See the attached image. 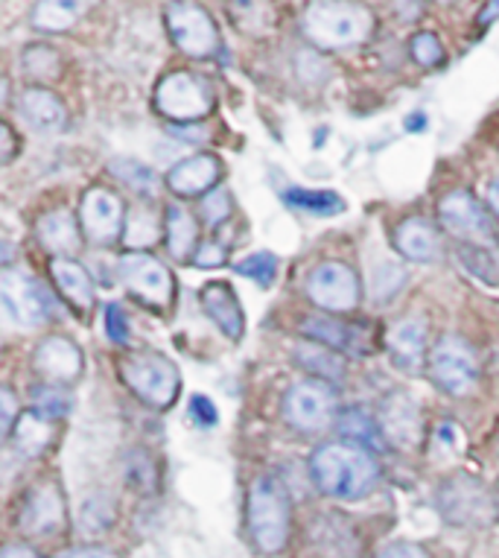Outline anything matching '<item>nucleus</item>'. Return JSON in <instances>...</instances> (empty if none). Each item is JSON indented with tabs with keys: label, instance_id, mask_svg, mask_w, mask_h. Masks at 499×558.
<instances>
[{
	"label": "nucleus",
	"instance_id": "16",
	"mask_svg": "<svg viewBox=\"0 0 499 558\" xmlns=\"http://www.w3.org/2000/svg\"><path fill=\"white\" fill-rule=\"evenodd\" d=\"M123 214L126 208L118 193L106 191V187H92L82 196L80 226L92 243H111V240H118L120 231H126Z\"/></svg>",
	"mask_w": 499,
	"mask_h": 558
},
{
	"label": "nucleus",
	"instance_id": "38",
	"mask_svg": "<svg viewBox=\"0 0 499 558\" xmlns=\"http://www.w3.org/2000/svg\"><path fill=\"white\" fill-rule=\"evenodd\" d=\"M111 173L118 175L120 182L129 184L135 193H144V196H155L158 193V175L149 170L141 161H132V158H118V161H111Z\"/></svg>",
	"mask_w": 499,
	"mask_h": 558
},
{
	"label": "nucleus",
	"instance_id": "32",
	"mask_svg": "<svg viewBox=\"0 0 499 558\" xmlns=\"http://www.w3.org/2000/svg\"><path fill=\"white\" fill-rule=\"evenodd\" d=\"M226 12L245 36H266L275 29L272 0H228Z\"/></svg>",
	"mask_w": 499,
	"mask_h": 558
},
{
	"label": "nucleus",
	"instance_id": "7",
	"mask_svg": "<svg viewBox=\"0 0 499 558\" xmlns=\"http://www.w3.org/2000/svg\"><path fill=\"white\" fill-rule=\"evenodd\" d=\"M155 109L173 123H199L214 109V94L191 71H173L167 74L155 88Z\"/></svg>",
	"mask_w": 499,
	"mask_h": 558
},
{
	"label": "nucleus",
	"instance_id": "44",
	"mask_svg": "<svg viewBox=\"0 0 499 558\" xmlns=\"http://www.w3.org/2000/svg\"><path fill=\"white\" fill-rule=\"evenodd\" d=\"M19 403H15V395H12L10 386H3L0 389V433L12 439V430H15V424H19Z\"/></svg>",
	"mask_w": 499,
	"mask_h": 558
},
{
	"label": "nucleus",
	"instance_id": "37",
	"mask_svg": "<svg viewBox=\"0 0 499 558\" xmlns=\"http://www.w3.org/2000/svg\"><path fill=\"white\" fill-rule=\"evenodd\" d=\"M126 483L137 495H155L158 492V465L146 450H132L126 459Z\"/></svg>",
	"mask_w": 499,
	"mask_h": 558
},
{
	"label": "nucleus",
	"instance_id": "5",
	"mask_svg": "<svg viewBox=\"0 0 499 558\" xmlns=\"http://www.w3.org/2000/svg\"><path fill=\"white\" fill-rule=\"evenodd\" d=\"M163 24L173 45L191 59H214L222 50L217 21L196 0H170L163 10Z\"/></svg>",
	"mask_w": 499,
	"mask_h": 558
},
{
	"label": "nucleus",
	"instance_id": "46",
	"mask_svg": "<svg viewBox=\"0 0 499 558\" xmlns=\"http://www.w3.org/2000/svg\"><path fill=\"white\" fill-rule=\"evenodd\" d=\"M462 430H459L453 422H445L438 424L436 436H433V448L445 450V457H450V453H459V450H462Z\"/></svg>",
	"mask_w": 499,
	"mask_h": 558
},
{
	"label": "nucleus",
	"instance_id": "39",
	"mask_svg": "<svg viewBox=\"0 0 499 558\" xmlns=\"http://www.w3.org/2000/svg\"><path fill=\"white\" fill-rule=\"evenodd\" d=\"M73 401L71 395L64 392L62 386H53V384H41L33 389V410L38 415H45L50 422H62L64 415L71 412Z\"/></svg>",
	"mask_w": 499,
	"mask_h": 558
},
{
	"label": "nucleus",
	"instance_id": "31",
	"mask_svg": "<svg viewBox=\"0 0 499 558\" xmlns=\"http://www.w3.org/2000/svg\"><path fill=\"white\" fill-rule=\"evenodd\" d=\"M163 229H167V248L175 260H187L199 248H196V240H199V226L193 220V214L182 205H167V220H163Z\"/></svg>",
	"mask_w": 499,
	"mask_h": 558
},
{
	"label": "nucleus",
	"instance_id": "14",
	"mask_svg": "<svg viewBox=\"0 0 499 558\" xmlns=\"http://www.w3.org/2000/svg\"><path fill=\"white\" fill-rule=\"evenodd\" d=\"M438 220H441L445 231H450L455 240L471 243V246H485L494 240V222L473 193H447L445 199L438 202Z\"/></svg>",
	"mask_w": 499,
	"mask_h": 558
},
{
	"label": "nucleus",
	"instance_id": "30",
	"mask_svg": "<svg viewBox=\"0 0 499 558\" xmlns=\"http://www.w3.org/2000/svg\"><path fill=\"white\" fill-rule=\"evenodd\" d=\"M337 427L351 445H363L365 450H377V453L386 450V436H382L380 418L372 415L365 407H351V410L342 412Z\"/></svg>",
	"mask_w": 499,
	"mask_h": 558
},
{
	"label": "nucleus",
	"instance_id": "52",
	"mask_svg": "<svg viewBox=\"0 0 499 558\" xmlns=\"http://www.w3.org/2000/svg\"><path fill=\"white\" fill-rule=\"evenodd\" d=\"M499 19V0H488L485 7H482L479 12V27H488V24H494V21Z\"/></svg>",
	"mask_w": 499,
	"mask_h": 558
},
{
	"label": "nucleus",
	"instance_id": "53",
	"mask_svg": "<svg viewBox=\"0 0 499 558\" xmlns=\"http://www.w3.org/2000/svg\"><path fill=\"white\" fill-rule=\"evenodd\" d=\"M488 205H490V211L499 217V175L488 184Z\"/></svg>",
	"mask_w": 499,
	"mask_h": 558
},
{
	"label": "nucleus",
	"instance_id": "43",
	"mask_svg": "<svg viewBox=\"0 0 499 558\" xmlns=\"http://www.w3.org/2000/svg\"><path fill=\"white\" fill-rule=\"evenodd\" d=\"M462 260L467 266H471L473 272L479 275V278H485V281H499V260L497 257H490V252H485V248H464Z\"/></svg>",
	"mask_w": 499,
	"mask_h": 558
},
{
	"label": "nucleus",
	"instance_id": "35",
	"mask_svg": "<svg viewBox=\"0 0 499 558\" xmlns=\"http://www.w3.org/2000/svg\"><path fill=\"white\" fill-rule=\"evenodd\" d=\"M118 521V504H114V497L102 495V492H97V495L85 497L80 506V514H76V523H80L82 532H106L111 530V523Z\"/></svg>",
	"mask_w": 499,
	"mask_h": 558
},
{
	"label": "nucleus",
	"instance_id": "15",
	"mask_svg": "<svg viewBox=\"0 0 499 558\" xmlns=\"http://www.w3.org/2000/svg\"><path fill=\"white\" fill-rule=\"evenodd\" d=\"M68 509H64L62 488L56 483L36 485L21 506L19 530L29 538H53L64 530Z\"/></svg>",
	"mask_w": 499,
	"mask_h": 558
},
{
	"label": "nucleus",
	"instance_id": "11",
	"mask_svg": "<svg viewBox=\"0 0 499 558\" xmlns=\"http://www.w3.org/2000/svg\"><path fill=\"white\" fill-rule=\"evenodd\" d=\"M283 415L301 433L325 430L337 418V395L327 380H301L283 398Z\"/></svg>",
	"mask_w": 499,
	"mask_h": 558
},
{
	"label": "nucleus",
	"instance_id": "21",
	"mask_svg": "<svg viewBox=\"0 0 499 558\" xmlns=\"http://www.w3.org/2000/svg\"><path fill=\"white\" fill-rule=\"evenodd\" d=\"M15 111L27 120L36 132H59L68 123V109L45 85H29L15 97Z\"/></svg>",
	"mask_w": 499,
	"mask_h": 558
},
{
	"label": "nucleus",
	"instance_id": "17",
	"mask_svg": "<svg viewBox=\"0 0 499 558\" xmlns=\"http://www.w3.org/2000/svg\"><path fill=\"white\" fill-rule=\"evenodd\" d=\"M33 366L47 384L53 386H71L82 377L85 360H82L80 345L68 337H47L38 342L36 354H33Z\"/></svg>",
	"mask_w": 499,
	"mask_h": 558
},
{
	"label": "nucleus",
	"instance_id": "13",
	"mask_svg": "<svg viewBox=\"0 0 499 558\" xmlns=\"http://www.w3.org/2000/svg\"><path fill=\"white\" fill-rule=\"evenodd\" d=\"M307 295L327 313H348L360 304V278L348 264L325 260L307 278Z\"/></svg>",
	"mask_w": 499,
	"mask_h": 558
},
{
	"label": "nucleus",
	"instance_id": "9",
	"mask_svg": "<svg viewBox=\"0 0 499 558\" xmlns=\"http://www.w3.org/2000/svg\"><path fill=\"white\" fill-rule=\"evenodd\" d=\"M120 281L126 284V290L144 304L155 307V311H167L175 299V281L173 272L155 260L153 255L144 252H132V255L120 257Z\"/></svg>",
	"mask_w": 499,
	"mask_h": 558
},
{
	"label": "nucleus",
	"instance_id": "28",
	"mask_svg": "<svg viewBox=\"0 0 499 558\" xmlns=\"http://www.w3.org/2000/svg\"><path fill=\"white\" fill-rule=\"evenodd\" d=\"M85 10H88L85 0H36L29 12V24L41 33H68L80 24Z\"/></svg>",
	"mask_w": 499,
	"mask_h": 558
},
{
	"label": "nucleus",
	"instance_id": "41",
	"mask_svg": "<svg viewBox=\"0 0 499 558\" xmlns=\"http://www.w3.org/2000/svg\"><path fill=\"white\" fill-rule=\"evenodd\" d=\"M234 272L243 275V278H252L260 287H269L275 281V272H278V257L272 252H255V255L240 260L234 266Z\"/></svg>",
	"mask_w": 499,
	"mask_h": 558
},
{
	"label": "nucleus",
	"instance_id": "34",
	"mask_svg": "<svg viewBox=\"0 0 499 558\" xmlns=\"http://www.w3.org/2000/svg\"><path fill=\"white\" fill-rule=\"evenodd\" d=\"M283 202L295 211L316 214V217H337L345 211V199L330 191H304V187H290L283 191Z\"/></svg>",
	"mask_w": 499,
	"mask_h": 558
},
{
	"label": "nucleus",
	"instance_id": "48",
	"mask_svg": "<svg viewBox=\"0 0 499 558\" xmlns=\"http://www.w3.org/2000/svg\"><path fill=\"white\" fill-rule=\"evenodd\" d=\"M191 415H193V422L202 424V427H214V424H217V407H214L210 398H205V395H193Z\"/></svg>",
	"mask_w": 499,
	"mask_h": 558
},
{
	"label": "nucleus",
	"instance_id": "51",
	"mask_svg": "<svg viewBox=\"0 0 499 558\" xmlns=\"http://www.w3.org/2000/svg\"><path fill=\"white\" fill-rule=\"evenodd\" d=\"M56 558H120L114 549L106 547H76V549H64L62 556Z\"/></svg>",
	"mask_w": 499,
	"mask_h": 558
},
{
	"label": "nucleus",
	"instance_id": "2",
	"mask_svg": "<svg viewBox=\"0 0 499 558\" xmlns=\"http://www.w3.org/2000/svg\"><path fill=\"white\" fill-rule=\"evenodd\" d=\"M377 29V15L363 0H313L301 12V33L318 50L365 45Z\"/></svg>",
	"mask_w": 499,
	"mask_h": 558
},
{
	"label": "nucleus",
	"instance_id": "26",
	"mask_svg": "<svg viewBox=\"0 0 499 558\" xmlns=\"http://www.w3.org/2000/svg\"><path fill=\"white\" fill-rule=\"evenodd\" d=\"M50 275H53V284L68 299V304H73L76 311H88L92 307L94 281L85 266L76 264L73 257H53L50 260Z\"/></svg>",
	"mask_w": 499,
	"mask_h": 558
},
{
	"label": "nucleus",
	"instance_id": "27",
	"mask_svg": "<svg viewBox=\"0 0 499 558\" xmlns=\"http://www.w3.org/2000/svg\"><path fill=\"white\" fill-rule=\"evenodd\" d=\"M295 363H299L304 372L316 377V380H327V384H339L348 372V363L342 357V351L330 345H321V342H304V345L295 348Z\"/></svg>",
	"mask_w": 499,
	"mask_h": 558
},
{
	"label": "nucleus",
	"instance_id": "25",
	"mask_svg": "<svg viewBox=\"0 0 499 558\" xmlns=\"http://www.w3.org/2000/svg\"><path fill=\"white\" fill-rule=\"evenodd\" d=\"M313 544L321 558H360V538L342 514H321L313 523Z\"/></svg>",
	"mask_w": 499,
	"mask_h": 558
},
{
	"label": "nucleus",
	"instance_id": "49",
	"mask_svg": "<svg viewBox=\"0 0 499 558\" xmlns=\"http://www.w3.org/2000/svg\"><path fill=\"white\" fill-rule=\"evenodd\" d=\"M377 558H429L427 549H421L418 544H406V541H400V544H391L386 547Z\"/></svg>",
	"mask_w": 499,
	"mask_h": 558
},
{
	"label": "nucleus",
	"instance_id": "1",
	"mask_svg": "<svg viewBox=\"0 0 499 558\" xmlns=\"http://www.w3.org/2000/svg\"><path fill=\"white\" fill-rule=\"evenodd\" d=\"M309 474L321 495L337 500H360L380 480V465L372 450L351 441H333V445H321L313 453Z\"/></svg>",
	"mask_w": 499,
	"mask_h": 558
},
{
	"label": "nucleus",
	"instance_id": "8",
	"mask_svg": "<svg viewBox=\"0 0 499 558\" xmlns=\"http://www.w3.org/2000/svg\"><path fill=\"white\" fill-rule=\"evenodd\" d=\"M429 375L436 380L438 389L462 398L479 380V363L467 339L462 337H441L436 348L429 351Z\"/></svg>",
	"mask_w": 499,
	"mask_h": 558
},
{
	"label": "nucleus",
	"instance_id": "20",
	"mask_svg": "<svg viewBox=\"0 0 499 558\" xmlns=\"http://www.w3.org/2000/svg\"><path fill=\"white\" fill-rule=\"evenodd\" d=\"M222 179V165H219L217 156L210 153H199V156H191L179 161V165L167 173V187L175 193V196H202L217 187V182Z\"/></svg>",
	"mask_w": 499,
	"mask_h": 558
},
{
	"label": "nucleus",
	"instance_id": "24",
	"mask_svg": "<svg viewBox=\"0 0 499 558\" xmlns=\"http://www.w3.org/2000/svg\"><path fill=\"white\" fill-rule=\"evenodd\" d=\"M394 246L403 257L409 260H418V264H433L441 255V238L438 229L424 217H409L398 226L394 231Z\"/></svg>",
	"mask_w": 499,
	"mask_h": 558
},
{
	"label": "nucleus",
	"instance_id": "42",
	"mask_svg": "<svg viewBox=\"0 0 499 558\" xmlns=\"http://www.w3.org/2000/svg\"><path fill=\"white\" fill-rule=\"evenodd\" d=\"M231 208H234V205H231V193H228L226 187H214V191L202 199L199 214L208 226H219V222H226L228 217H231Z\"/></svg>",
	"mask_w": 499,
	"mask_h": 558
},
{
	"label": "nucleus",
	"instance_id": "33",
	"mask_svg": "<svg viewBox=\"0 0 499 558\" xmlns=\"http://www.w3.org/2000/svg\"><path fill=\"white\" fill-rule=\"evenodd\" d=\"M64 59L62 53L50 45H36L24 47V53H21V71L29 76V80H36V83H53L62 76Z\"/></svg>",
	"mask_w": 499,
	"mask_h": 558
},
{
	"label": "nucleus",
	"instance_id": "4",
	"mask_svg": "<svg viewBox=\"0 0 499 558\" xmlns=\"http://www.w3.org/2000/svg\"><path fill=\"white\" fill-rule=\"evenodd\" d=\"M120 377L132 392L155 410L173 407L182 389L179 368L170 357L158 351H129L120 357Z\"/></svg>",
	"mask_w": 499,
	"mask_h": 558
},
{
	"label": "nucleus",
	"instance_id": "54",
	"mask_svg": "<svg viewBox=\"0 0 499 558\" xmlns=\"http://www.w3.org/2000/svg\"><path fill=\"white\" fill-rule=\"evenodd\" d=\"M3 558H36V553L27 547H21V544H12V547H7Z\"/></svg>",
	"mask_w": 499,
	"mask_h": 558
},
{
	"label": "nucleus",
	"instance_id": "6",
	"mask_svg": "<svg viewBox=\"0 0 499 558\" xmlns=\"http://www.w3.org/2000/svg\"><path fill=\"white\" fill-rule=\"evenodd\" d=\"M438 509L455 526H482L494 518L497 495L473 474H453L438 485Z\"/></svg>",
	"mask_w": 499,
	"mask_h": 558
},
{
	"label": "nucleus",
	"instance_id": "19",
	"mask_svg": "<svg viewBox=\"0 0 499 558\" xmlns=\"http://www.w3.org/2000/svg\"><path fill=\"white\" fill-rule=\"evenodd\" d=\"M427 319L421 316H406V319H398L386 330V348L391 351V360L394 366H400L403 372H418L424 357H427Z\"/></svg>",
	"mask_w": 499,
	"mask_h": 558
},
{
	"label": "nucleus",
	"instance_id": "29",
	"mask_svg": "<svg viewBox=\"0 0 499 558\" xmlns=\"http://www.w3.org/2000/svg\"><path fill=\"white\" fill-rule=\"evenodd\" d=\"M59 436V422H50L45 415H38L36 410L21 412L19 424L12 430V441L24 457H41Z\"/></svg>",
	"mask_w": 499,
	"mask_h": 558
},
{
	"label": "nucleus",
	"instance_id": "56",
	"mask_svg": "<svg viewBox=\"0 0 499 558\" xmlns=\"http://www.w3.org/2000/svg\"><path fill=\"white\" fill-rule=\"evenodd\" d=\"M441 3H450V0H441Z\"/></svg>",
	"mask_w": 499,
	"mask_h": 558
},
{
	"label": "nucleus",
	"instance_id": "47",
	"mask_svg": "<svg viewBox=\"0 0 499 558\" xmlns=\"http://www.w3.org/2000/svg\"><path fill=\"white\" fill-rule=\"evenodd\" d=\"M193 264L199 266V269H219V266L226 264V248L219 246V243H202L199 252L193 255Z\"/></svg>",
	"mask_w": 499,
	"mask_h": 558
},
{
	"label": "nucleus",
	"instance_id": "10",
	"mask_svg": "<svg viewBox=\"0 0 499 558\" xmlns=\"http://www.w3.org/2000/svg\"><path fill=\"white\" fill-rule=\"evenodd\" d=\"M0 302L7 316L21 328H38L50 316V299L41 284L15 266H3L0 272Z\"/></svg>",
	"mask_w": 499,
	"mask_h": 558
},
{
	"label": "nucleus",
	"instance_id": "36",
	"mask_svg": "<svg viewBox=\"0 0 499 558\" xmlns=\"http://www.w3.org/2000/svg\"><path fill=\"white\" fill-rule=\"evenodd\" d=\"M161 238V217L153 211V208H135L129 214L126 220V234H123V243L129 248H146L153 246L155 240Z\"/></svg>",
	"mask_w": 499,
	"mask_h": 558
},
{
	"label": "nucleus",
	"instance_id": "55",
	"mask_svg": "<svg viewBox=\"0 0 499 558\" xmlns=\"http://www.w3.org/2000/svg\"><path fill=\"white\" fill-rule=\"evenodd\" d=\"M494 495H497V509H499V483H497V492H494Z\"/></svg>",
	"mask_w": 499,
	"mask_h": 558
},
{
	"label": "nucleus",
	"instance_id": "50",
	"mask_svg": "<svg viewBox=\"0 0 499 558\" xmlns=\"http://www.w3.org/2000/svg\"><path fill=\"white\" fill-rule=\"evenodd\" d=\"M0 141H3V165H12L15 161V153H19V137H15V129L10 123L0 126Z\"/></svg>",
	"mask_w": 499,
	"mask_h": 558
},
{
	"label": "nucleus",
	"instance_id": "40",
	"mask_svg": "<svg viewBox=\"0 0 499 558\" xmlns=\"http://www.w3.org/2000/svg\"><path fill=\"white\" fill-rule=\"evenodd\" d=\"M409 56H412V62L421 64V68H429V71L447 62V50L441 45V38L436 33H429V29H421V33L409 38Z\"/></svg>",
	"mask_w": 499,
	"mask_h": 558
},
{
	"label": "nucleus",
	"instance_id": "23",
	"mask_svg": "<svg viewBox=\"0 0 499 558\" xmlns=\"http://www.w3.org/2000/svg\"><path fill=\"white\" fill-rule=\"evenodd\" d=\"M36 238L41 248H47L53 257H73L82 248V229L71 211H50L38 217Z\"/></svg>",
	"mask_w": 499,
	"mask_h": 558
},
{
	"label": "nucleus",
	"instance_id": "45",
	"mask_svg": "<svg viewBox=\"0 0 499 558\" xmlns=\"http://www.w3.org/2000/svg\"><path fill=\"white\" fill-rule=\"evenodd\" d=\"M106 330H109V339L114 345H126L129 342V322L120 304H109L106 307Z\"/></svg>",
	"mask_w": 499,
	"mask_h": 558
},
{
	"label": "nucleus",
	"instance_id": "12",
	"mask_svg": "<svg viewBox=\"0 0 499 558\" xmlns=\"http://www.w3.org/2000/svg\"><path fill=\"white\" fill-rule=\"evenodd\" d=\"M301 333L313 342L330 345L342 354L365 357L374 354L380 345V333L372 328V322H345L333 316H304L301 319Z\"/></svg>",
	"mask_w": 499,
	"mask_h": 558
},
{
	"label": "nucleus",
	"instance_id": "3",
	"mask_svg": "<svg viewBox=\"0 0 499 558\" xmlns=\"http://www.w3.org/2000/svg\"><path fill=\"white\" fill-rule=\"evenodd\" d=\"M248 532L260 553H281L290 541V495L272 476H257L248 488Z\"/></svg>",
	"mask_w": 499,
	"mask_h": 558
},
{
	"label": "nucleus",
	"instance_id": "18",
	"mask_svg": "<svg viewBox=\"0 0 499 558\" xmlns=\"http://www.w3.org/2000/svg\"><path fill=\"white\" fill-rule=\"evenodd\" d=\"M377 418L386 441H394L400 448H415L421 441V407L406 392L386 395Z\"/></svg>",
	"mask_w": 499,
	"mask_h": 558
},
{
	"label": "nucleus",
	"instance_id": "22",
	"mask_svg": "<svg viewBox=\"0 0 499 558\" xmlns=\"http://www.w3.org/2000/svg\"><path fill=\"white\" fill-rule=\"evenodd\" d=\"M202 311L208 313V319L217 325L228 339H240L245 330V316L243 307L236 302V293L226 281H210L202 287L199 293Z\"/></svg>",
	"mask_w": 499,
	"mask_h": 558
}]
</instances>
